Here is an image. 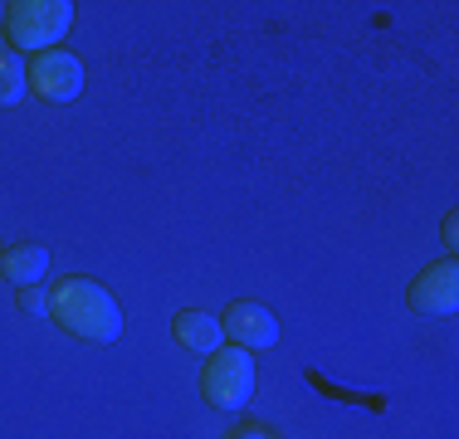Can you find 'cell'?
<instances>
[{
    "label": "cell",
    "mask_w": 459,
    "mask_h": 439,
    "mask_svg": "<svg viewBox=\"0 0 459 439\" xmlns=\"http://www.w3.org/2000/svg\"><path fill=\"white\" fill-rule=\"evenodd\" d=\"M20 307L45 317V313H49V293H45V288H20Z\"/></svg>",
    "instance_id": "cell-10"
},
{
    "label": "cell",
    "mask_w": 459,
    "mask_h": 439,
    "mask_svg": "<svg viewBox=\"0 0 459 439\" xmlns=\"http://www.w3.org/2000/svg\"><path fill=\"white\" fill-rule=\"evenodd\" d=\"M30 88L49 103H69V98L83 93V64L69 49H45L30 64Z\"/></svg>",
    "instance_id": "cell-4"
},
{
    "label": "cell",
    "mask_w": 459,
    "mask_h": 439,
    "mask_svg": "<svg viewBox=\"0 0 459 439\" xmlns=\"http://www.w3.org/2000/svg\"><path fill=\"white\" fill-rule=\"evenodd\" d=\"M0 269H5L10 283L35 288V283L49 273V249L45 245H15V249H5V254H0Z\"/></svg>",
    "instance_id": "cell-8"
},
{
    "label": "cell",
    "mask_w": 459,
    "mask_h": 439,
    "mask_svg": "<svg viewBox=\"0 0 459 439\" xmlns=\"http://www.w3.org/2000/svg\"><path fill=\"white\" fill-rule=\"evenodd\" d=\"M30 93V69L15 49H0V108L20 103Z\"/></svg>",
    "instance_id": "cell-9"
},
{
    "label": "cell",
    "mask_w": 459,
    "mask_h": 439,
    "mask_svg": "<svg viewBox=\"0 0 459 439\" xmlns=\"http://www.w3.org/2000/svg\"><path fill=\"white\" fill-rule=\"evenodd\" d=\"M177 342L186 351H201V357H215V351L225 347V327H221V317H211V313H201V307H186V313H177Z\"/></svg>",
    "instance_id": "cell-7"
},
{
    "label": "cell",
    "mask_w": 459,
    "mask_h": 439,
    "mask_svg": "<svg viewBox=\"0 0 459 439\" xmlns=\"http://www.w3.org/2000/svg\"><path fill=\"white\" fill-rule=\"evenodd\" d=\"M49 317L83 342H117L123 337V307L113 303V293L93 279H79V273L49 288Z\"/></svg>",
    "instance_id": "cell-1"
},
{
    "label": "cell",
    "mask_w": 459,
    "mask_h": 439,
    "mask_svg": "<svg viewBox=\"0 0 459 439\" xmlns=\"http://www.w3.org/2000/svg\"><path fill=\"white\" fill-rule=\"evenodd\" d=\"M221 327H225V337H235V347H274L279 342V317L259 303H230Z\"/></svg>",
    "instance_id": "cell-6"
},
{
    "label": "cell",
    "mask_w": 459,
    "mask_h": 439,
    "mask_svg": "<svg viewBox=\"0 0 459 439\" xmlns=\"http://www.w3.org/2000/svg\"><path fill=\"white\" fill-rule=\"evenodd\" d=\"M74 25V5L69 0H15L5 15V39L15 49H35L45 54L49 44H59Z\"/></svg>",
    "instance_id": "cell-2"
},
{
    "label": "cell",
    "mask_w": 459,
    "mask_h": 439,
    "mask_svg": "<svg viewBox=\"0 0 459 439\" xmlns=\"http://www.w3.org/2000/svg\"><path fill=\"white\" fill-rule=\"evenodd\" d=\"M201 391H205V400L221 405V410L249 405V395H255V361H249V351L245 347H221L205 361Z\"/></svg>",
    "instance_id": "cell-3"
},
{
    "label": "cell",
    "mask_w": 459,
    "mask_h": 439,
    "mask_svg": "<svg viewBox=\"0 0 459 439\" xmlns=\"http://www.w3.org/2000/svg\"><path fill=\"white\" fill-rule=\"evenodd\" d=\"M230 439H274V435H269V430H259V425H249V430H235Z\"/></svg>",
    "instance_id": "cell-11"
},
{
    "label": "cell",
    "mask_w": 459,
    "mask_h": 439,
    "mask_svg": "<svg viewBox=\"0 0 459 439\" xmlns=\"http://www.w3.org/2000/svg\"><path fill=\"white\" fill-rule=\"evenodd\" d=\"M411 307H415V313H425V317H450L459 307V263L440 259V263H430L425 273H415Z\"/></svg>",
    "instance_id": "cell-5"
}]
</instances>
